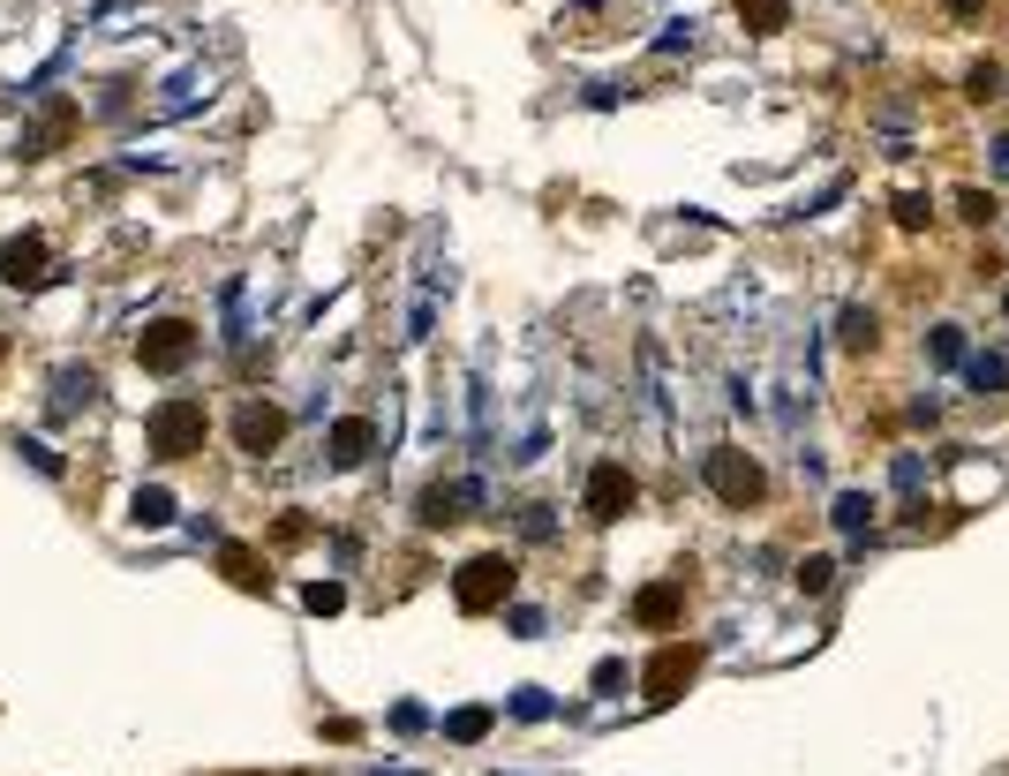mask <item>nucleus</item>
<instances>
[{
	"mask_svg": "<svg viewBox=\"0 0 1009 776\" xmlns=\"http://www.w3.org/2000/svg\"><path fill=\"white\" fill-rule=\"evenodd\" d=\"M475 498H482L475 482H437V490H422V528H453V520H467Z\"/></svg>",
	"mask_w": 1009,
	"mask_h": 776,
	"instance_id": "8",
	"label": "nucleus"
},
{
	"mask_svg": "<svg viewBox=\"0 0 1009 776\" xmlns=\"http://www.w3.org/2000/svg\"><path fill=\"white\" fill-rule=\"evenodd\" d=\"M445 732L460 738V746H467V738H482V732H490V709H453V724H445Z\"/></svg>",
	"mask_w": 1009,
	"mask_h": 776,
	"instance_id": "19",
	"label": "nucleus"
},
{
	"mask_svg": "<svg viewBox=\"0 0 1009 776\" xmlns=\"http://www.w3.org/2000/svg\"><path fill=\"white\" fill-rule=\"evenodd\" d=\"M219 565H226V581H234V588H264V573H256V551H242V543H226V551H219Z\"/></svg>",
	"mask_w": 1009,
	"mask_h": 776,
	"instance_id": "16",
	"label": "nucleus"
},
{
	"mask_svg": "<svg viewBox=\"0 0 1009 776\" xmlns=\"http://www.w3.org/2000/svg\"><path fill=\"white\" fill-rule=\"evenodd\" d=\"M1002 309H1009V287H1002Z\"/></svg>",
	"mask_w": 1009,
	"mask_h": 776,
	"instance_id": "29",
	"label": "nucleus"
},
{
	"mask_svg": "<svg viewBox=\"0 0 1009 776\" xmlns=\"http://www.w3.org/2000/svg\"><path fill=\"white\" fill-rule=\"evenodd\" d=\"M0 279H8V287H39L45 279V242L39 234H15V242L0 249Z\"/></svg>",
	"mask_w": 1009,
	"mask_h": 776,
	"instance_id": "7",
	"label": "nucleus"
},
{
	"mask_svg": "<svg viewBox=\"0 0 1009 776\" xmlns=\"http://www.w3.org/2000/svg\"><path fill=\"white\" fill-rule=\"evenodd\" d=\"M995 173H1002V181H1009V136H1002V143H995Z\"/></svg>",
	"mask_w": 1009,
	"mask_h": 776,
	"instance_id": "27",
	"label": "nucleus"
},
{
	"mask_svg": "<svg viewBox=\"0 0 1009 776\" xmlns=\"http://www.w3.org/2000/svg\"><path fill=\"white\" fill-rule=\"evenodd\" d=\"M843 528V535H867V520H874V498H859V490H843L837 498V513H829Z\"/></svg>",
	"mask_w": 1009,
	"mask_h": 776,
	"instance_id": "15",
	"label": "nucleus"
},
{
	"mask_svg": "<svg viewBox=\"0 0 1009 776\" xmlns=\"http://www.w3.org/2000/svg\"><path fill=\"white\" fill-rule=\"evenodd\" d=\"M633 513V475L618 468V460H595V475H588V520H626Z\"/></svg>",
	"mask_w": 1009,
	"mask_h": 776,
	"instance_id": "5",
	"label": "nucleus"
},
{
	"mask_svg": "<svg viewBox=\"0 0 1009 776\" xmlns=\"http://www.w3.org/2000/svg\"><path fill=\"white\" fill-rule=\"evenodd\" d=\"M128 520H136V528H167V520H173V498L151 482V490H136V498H128Z\"/></svg>",
	"mask_w": 1009,
	"mask_h": 776,
	"instance_id": "11",
	"label": "nucleus"
},
{
	"mask_svg": "<svg viewBox=\"0 0 1009 776\" xmlns=\"http://www.w3.org/2000/svg\"><path fill=\"white\" fill-rule=\"evenodd\" d=\"M144 437H151L159 460H189V453H204V437H211L204 400H159L151 423H144Z\"/></svg>",
	"mask_w": 1009,
	"mask_h": 776,
	"instance_id": "1",
	"label": "nucleus"
},
{
	"mask_svg": "<svg viewBox=\"0 0 1009 776\" xmlns=\"http://www.w3.org/2000/svg\"><path fill=\"white\" fill-rule=\"evenodd\" d=\"M633 618H640V626H671V618H678V588H671V581H663V588H640Z\"/></svg>",
	"mask_w": 1009,
	"mask_h": 776,
	"instance_id": "12",
	"label": "nucleus"
},
{
	"mask_svg": "<svg viewBox=\"0 0 1009 776\" xmlns=\"http://www.w3.org/2000/svg\"><path fill=\"white\" fill-rule=\"evenodd\" d=\"M686 679H693V648H663V656L648 663V701H671Z\"/></svg>",
	"mask_w": 1009,
	"mask_h": 776,
	"instance_id": "9",
	"label": "nucleus"
},
{
	"mask_svg": "<svg viewBox=\"0 0 1009 776\" xmlns=\"http://www.w3.org/2000/svg\"><path fill=\"white\" fill-rule=\"evenodd\" d=\"M896 219H904V226H926V196H896Z\"/></svg>",
	"mask_w": 1009,
	"mask_h": 776,
	"instance_id": "26",
	"label": "nucleus"
},
{
	"mask_svg": "<svg viewBox=\"0 0 1009 776\" xmlns=\"http://www.w3.org/2000/svg\"><path fill=\"white\" fill-rule=\"evenodd\" d=\"M874 332H882V325H874V309H843V317H837V340H843V347H874Z\"/></svg>",
	"mask_w": 1009,
	"mask_h": 776,
	"instance_id": "17",
	"label": "nucleus"
},
{
	"mask_svg": "<svg viewBox=\"0 0 1009 776\" xmlns=\"http://www.w3.org/2000/svg\"><path fill=\"white\" fill-rule=\"evenodd\" d=\"M965 378H971V392L987 400V392H1002V385H1009V362H1002V354H971Z\"/></svg>",
	"mask_w": 1009,
	"mask_h": 776,
	"instance_id": "13",
	"label": "nucleus"
},
{
	"mask_svg": "<svg viewBox=\"0 0 1009 776\" xmlns=\"http://www.w3.org/2000/svg\"><path fill=\"white\" fill-rule=\"evenodd\" d=\"M76 400H98V378H91V370H61V407H76Z\"/></svg>",
	"mask_w": 1009,
	"mask_h": 776,
	"instance_id": "18",
	"label": "nucleus"
},
{
	"mask_svg": "<svg viewBox=\"0 0 1009 776\" xmlns=\"http://www.w3.org/2000/svg\"><path fill=\"white\" fill-rule=\"evenodd\" d=\"M15 453H31V468H39V475H61V453H53V445H39V437H23Z\"/></svg>",
	"mask_w": 1009,
	"mask_h": 776,
	"instance_id": "23",
	"label": "nucleus"
},
{
	"mask_svg": "<svg viewBox=\"0 0 1009 776\" xmlns=\"http://www.w3.org/2000/svg\"><path fill=\"white\" fill-rule=\"evenodd\" d=\"M701 475H709L715 498H723V506H739V513H746V506H761V490H768V482H761V468L746 460V453H731V445H715L709 460H701Z\"/></svg>",
	"mask_w": 1009,
	"mask_h": 776,
	"instance_id": "4",
	"label": "nucleus"
},
{
	"mask_svg": "<svg viewBox=\"0 0 1009 776\" xmlns=\"http://www.w3.org/2000/svg\"><path fill=\"white\" fill-rule=\"evenodd\" d=\"M979 8H987V0H949V15H979Z\"/></svg>",
	"mask_w": 1009,
	"mask_h": 776,
	"instance_id": "28",
	"label": "nucleus"
},
{
	"mask_svg": "<svg viewBox=\"0 0 1009 776\" xmlns=\"http://www.w3.org/2000/svg\"><path fill=\"white\" fill-rule=\"evenodd\" d=\"M739 15H746V31H784V15H792V0H739Z\"/></svg>",
	"mask_w": 1009,
	"mask_h": 776,
	"instance_id": "14",
	"label": "nucleus"
},
{
	"mask_svg": "<svg viewBox=\"0 0 1009 776\" xmlns=\"http://www.w3.org/2000/svg\"><path fill=\"white\" fill-rule=\"evenodd\" d=\"M136 362H144L151 378L189 370V362H197V325H189V317H159V325H144V332H136Z\"/></svg>",
	"mask_w": 1009,
	"mask_h": 776,
	"instance_id": "2",
	"label": "nucleus"
},
{
	"mask_svg": "<svg viewBox=\"0 0 1009 776\" xmlns=\"http://www.w3.org/2000/svg\"><path fill=\"white\" fill-rule=\"evenodd\" d=\"M301 604H309V610H339V604H347V588H339V581H309Z\"/></svg>",
	"mask_w": 1009,
	"mask_h": 776,
	"instance_id": "22",
	"label": "nucleus"
},
{
	"mask_svg": "<svg viewBox=\"0 0 1009 776\" xmlns=\"http://www.w3.org/2000/svg\"><path fill=\"white\" fill-rule=\"evenodd\" d=\"M370 445H378V430H370L362 415L332 423V468H362V460H370Z\"/></svg>",
	"mask_w": 1009,
	"mask_h": 776,
	"instance_id": "10",
	"label": "nucleus"
},
{
	"mask_svg": "<svg viewBox=\"0 0 1009 776\" xmlns=\"http://www.w3.org/2000/svg\"><path fill=\"white\" fill-rule=\"evenodd\" d=\"M995 91H1002V68H995V61H979V68H971V98H995Z\"/></svg>",
	"mask_w": 1009,
	"mask_h": 776,
	"instance_id": "24",
	"label": "nucleus"
},
{
	"mask_svg": "<svg viewBox=\"0 0 1009 776\" xmlns=\"http://www.w3.org/2000/svg\"><path fill=\"white\" fill-rule=\"evenodd\" d=\"M279 437H287V415H279L272 400H249V407L234 415V445H242V453H272Z\"/></svg>",
	"mask_w": 1009,
	"mask_h": 776,
	"instance_id": "6",
	"label": "nucleus"
},
{
	"mask_svg": "<svg viewBox=\"0 0 1009 776\" xmlns=\"http://www.w3.org/2000/svg\"><path fill=\"white\" fill-rule=\"evenodd\" d=\"M957 204H965V219H995V196H979V189H965Z\"/></svg>",
	"mask_w": 1009,
	"mask_h": 776,
	"instance_id": "25",
	"label": "nucleus"
},
{
	"mask_svg": "<svg viewBox=\"0 0 1009 776\" xmlns=\"http://www.w3.org/2000/svg\"><path fill=\"white\" fill-rule=\"evenodd\" d=\"M512 573H520V565L504 559V551H482V559H467V565H460V581H453L460 610H498L504 596H512Z\"/></svg>",
	"mask_w": 1009,
	"mask_h": 776,
	"instance_id": "3",
	"label": "nucleus"
},
{
	"mask_svg": "<svg viewBox=\"0 0 1009 776\" xmlns=\"http://www.w3.org/2000/svg\"><path fill=\"white\" fill-rule=\"evenodd\" d=\"M829 581H837V559H806V565H799V588H806V596H821Z\"/></svg>",
	"mask_w": 1009,
	"mask_h": 776,
	"instance_id": "21",
	"label": "nucleus"
},
{
	"mask_svg": "<svg viewBox=\"0 0 1009 776\" xmlns=\"http://www.w3.org/2000/svg\"><path fill=\"white\" fill-rule=\"evenodd\" d=\"M934 362H965V332H957V325H934Z\"/></svg>",
	"mask_w": 1009,
	"mask_h": 776,
	"instance_id": "20",
	"label": "nucleus"
}]
</instances>
